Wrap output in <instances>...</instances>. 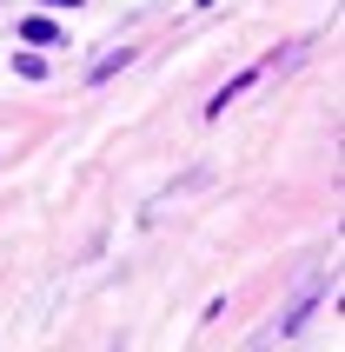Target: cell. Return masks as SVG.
Returning a JSON list of instances; mask_svg holds the SVG:
<instances>
[{
	"mask_svg": "<svg viewBox=\"0 0 345 352\" xmlns=\"http://www.w3.org/2000/svg\"><path fill=\"white\" fill-rule=\"evenodd\" d=\"M20 40H27V47H54V40H60V27H54V20H20Z\"/></svg>",
	"mask_w": 345,
	"mask_h": 352,
	"instance_id": "6da1fadb",
	"label": "cell"
},
{
	"mask_svg": "<svg viewBox=\"0 0 345 352\" xmlns=\"http://www.w3.org/2000/svg\"><path fill=\"white\" fill-rule=\"evenodd\" d=\"M120 67H126V47H120V54H107V60H100V67H93V87H100V80H113Z\"/></svg>",
	"mask_w": 345,
	"mask_h": 352,
	"instance_id": "7a4b0ae2",
	"label": "cell"
},
{
	"mask_svg": "<svg viewBox=\"0 0 345 352\" xmlns=\"http://www.w3.org/2000/svg\"><path fill=\"white\" fill-rule=\"evenodd\" d=\"M47 7H74V0H47Z\"/></svg>",
	"mask_w": 345,
	"mask_h": 352,
	"instance_id": "3957f363",
	"label": "cell"
}]
</instances>
